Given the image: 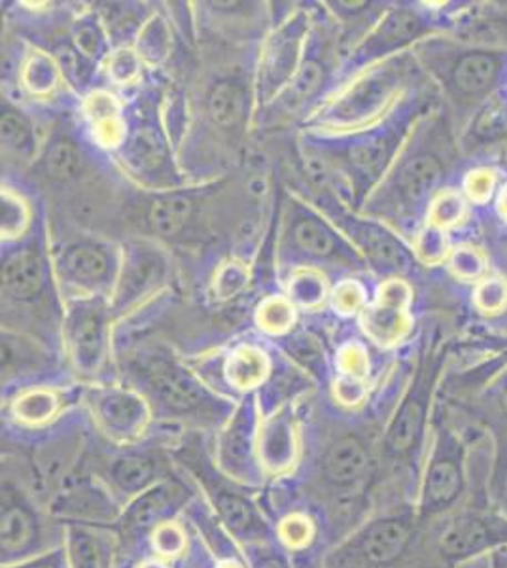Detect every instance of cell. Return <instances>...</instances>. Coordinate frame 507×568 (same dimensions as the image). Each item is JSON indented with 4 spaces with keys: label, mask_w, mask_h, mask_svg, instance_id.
Wrapping results in <instances>:
<instances>
[{
    "label": "cell",
    "mask_w": 507,
    "mask_h": 568,
    "mask_svg": "<svg viewBox=\"0 0 507 568\" xmlns=\"http://www.w3.org/2000/svg\"><path fill=\"white\" fill-rule=\"evenodd\" d=\"M471 447L474 433L466 426L444 419L432 428L415 500L420 524L449 516L468 500L474 479Z\"/></svg>",
    "instance_id": "obj_1"
},
{
    "label": "cell",
    "mask_w": 507,
    "mask_h": 568,
    "mask_svg": "<svg viewBox=\"0 0 507 568\" xmlns=\"http://www.w3.org/2000/svg\"><path fill=\"white\" fill-rule=\"evenodd\" d=\"M428 525L432 546L447 568H460L507 548V516L487 500H466Z\"/></svg>",
    "instance_id": "obj_2"
},
{
    "label": "cell",
    "mask_w": 507,
    "mask_h": 568,
    "mask_svg": "<svg viewBox=\"0 0 507 568\" xmlns=\"http://www.w3.org/2000/svg\"><path fill=\"white\" fill-rule=\"evenodd\" d=\"M318 474L339 500L358 504L379 484V460L369 442L358 434H343L322 453Z\"/></svg>",
    "instance_id": "obj_3"
},
{
    "label": "cell",
    "mask_w": 507,
    "mask_h": 568,
    "mask_svg": "<svg viewBox=\"0 0 507 568\" xmlns=\"http://www.w3.org/2000/svg\"><path fill=\"white\" fill-rule=\"evenodd\" d=\"M48 529L50 524L27 493L10 479L2 481V567L61 546Z\"/></svg>",
    "instance_id": "obj_4"
},
{
    "label": "cell",
    "mask_w": 507,
    "mask_h": 568,
    "mask_svg": "<svg viewBox=\"0 0 507 568\" xmlns=\"http://www.w3.org/2000/svg\"><path fill=\"white\" fill-rule=\"evenodd\" d=\"M150 394L161 412L173 419H195L219 414V398L186 368L168 361H158L146 372Z\"/></svg>",
    "instance_id": "obj_5"
},
{
    "label": "cell",
    "mask_w": 507,
    "mask_h": 568,
    "mask_svg": "<svg viewBox=\"0 0 507 568\" xmlns=\"http://www.w3.org/2000/svg\"><path fill=\"white\" fill-rule=\"evenodd\" d=\"M260 423L251 402H244L220 434L216 457L220 470L239 484H257L264 470L257 459Z\"/></svg>",
    "instance_id": "obj_6"
},
{
    "label": "cell",
    "mask_w": 507,
    "mask_h": 568,
    "mask_svg": "<svg viewBox=\"0 0 507 568\" xmlns=\"http://www.w3.org/2000/svg\"><path fill=\"white\" fill-rule=\"evenodd\" d=\"M91 412L101 433L116 444L141 438L150 423L149 402L128 388H104L91 398Z\"/></svg>",
    "instance_id": "obj_7"
},
{
    "label": "cell",
    "mask_w": 507,
    "mask_h": 568,
    "mask_svg": "<svg viewBox=\"0 0 507 568\" xmlns=\"http://www.w3.org/2000/svg\"><path fill=\"white\" fill-rule=\"evenodd\" d=\"M412 288L409 284L391 278L381 284L377 297L367 305L362 315V328L366 336L379 347H394L409 334L412 328Z\"/></svg>",
    "instance_id": "obj_8"
},
{
    "label": "cell",
    "mask_w": 507,
    "mask_h": 568,
    "mask_svg": "<svg viewBox=\"0 0 507 568\" xmlns=\"http://www.w3.org/2000/svg\"><path fill=\"white\" fill-rule=\"evenodd\" d=\"M118 498L104 484L78 481L53 498L52 514L63 524L110 525L120 521L122 511Z\"/></svg>",
    "instance_id": "obj_9"
},
{
    "label": "cell",
    "mask_w": 507,
    "mask_h": 568,
    "mask_svg": "<svg viewBox=\"0 0 507 568\" xmlns=\"http://www.w3.org/2000/svg\"><path fill=\"white\" fill-rule=\"evenodd\" d=\"M186 504V491L174 481L163 479L149 491L129 500L123 506L120 525L123 532L136 538V536L152 535L155 527L168 524L174 514Z\"/></svg>",
    "instance_id": "obj_10"
},
{
    "label": "cell",
    "mask_w": 507,
    "mask_h": 568,
    "mask_svg": "<svg viewBox=\"0 0 507 568\" xmlns=\"http://www.w3.org/2000/svg\"><path fill=\"white\" fill-rule=\"evenodd\" d=\"M300 455L294 415L288 407L265 417L257 434V459L267 476H286L294 470Z\"/></svg>",
    "instance_id": "obj_11"
},
{
    "label": "cell",
    "mask_w": 507,
    "mask_h": 568,
    "mask_svg": "<svg viewBox=\"0 0 507 568\" xmlns=\"http://www.w3.org/2000/svg\"><path fill=\"white\" fill-rule=\"evenodd\" d=\"M63 546L71 568H114L120 535L109 525L63 524Z\"/></svg>",
    "instance_id": "obj_12"
},
{
    "label": "cell",
    "mask_w": 507,
    "mask_h": 568,
    "mask_svg": "<svg viewBox=\"0 0 507 568\" xmlns=\"http://www.w3.org/2000/svg\"><path fill=\"white\" fill-rule=\"evenodd\" d=\"M163 479L160 463L154 457L139 453L118 455L104 465L103 470V484L123 506Z\"/></svg>",
    "instance_id": "obj_13"
},
{
    "label": "cell",
    "mask_w": 507,
    "mask_h": 568,
    "mask_svg": "<svg viewBox=\"0 0 507 568\" xmlns=\"http://www.w3.org/2000/svg\"><path fill=\"white\" fill-rule=\"evenodd\" d=\"M488 409L481 419L469 423L487 436L493 446V476H490V498L496 506V498L500 495L501 485L507 476V377L496 383L495 390L485 396Z\"/></svg>",
    "instance_id": "obj_14"
},
{
    "label": "cell",
    "mask_w": 507,
    "mask_h": 568,
    "mask_svg": "<svg viewBox=\"0 0 507 568\" xmlns=\"http://www.w3.org/2000/svg\"><path fill=\"white\" fill-rule=\"evenodd\" d=\"M69 345L78 372L93 375L104 361V317L97 307H82L72 313L69 326Z\"/></svg>",
    "instance_id": "obj_15"
},
{
    "label": "cell",
    "mask_w": 507,
    "mask_h": 568,
    "mask_svg": "<svg viewBox=\"0 0 507 568\" xmlns=\"http://www.w3.org/2000/svg\"><path fill=\"white\" fill-rule=\"evenodd\" d=\"M212 498H214L220 519L237 540L246 544V548L256 544L271 542L270 527L249 498L243 497L241 493L220 489V487L212 491Z\"/></svg>",
    "instance_id": "obj_16"
},
{
    "label": "cell",
    "mask_w": 507,
    "mask_h": 568,
    "mask_svg": "<svg viewBox=\"0 0 507 568\" xmlns=\"http://www.w3.org/2000/svg\"><path fill=\"white\" fill-rule=\"evenodd\" d=\"M44 265L37 251H21L7 260L2 267V288L8 296L29 300L40 291Z\"/></svg>",
    "instance_id": "obj_17"
},
{
    "label": "cell",
    "mask_w": 507,
    "mask_h": 568,
    "mask_svg": "<svg viewBox=\"0 0 507 568\" xmlns=\"http://www.w3.org/2000/svg\"><path fill=\"white\" fill-rule=\"evenodd\" d=\"M270 358L264 351L257 349L254 345H241L233 349L225 361L227 383L243 393L262 387L270 375Z\"/></svg>",
    "instance_id": "obj_18"
},
{
    "label": "cell",
    "mask_w": 507,
    "mask_h": 568,
    "mask_svg": "<svg viewBox=\"0 0 507 568\" xmlns=\"http://www.w3.org/2000/svg\"><path fill=\"white\" fill-rule=\"evenodd\" d=\"M442 165L432 155H418L407 163L398 176V190L407 205H418L436 190Z\"/></svg>",
    "instance_id": "obj_19"
},
{
    "label": "cell",
    "mask_w": 507,
    "mask_h": 568,
    "mask_svg": "<svg viewBox=\"0 0 507 568\" xmlns=\"http://www.w3.org/2000/svg\"><path fill=\"white\" fill-rule=\"evenodd\" d=\"M63 272L78 286L103 283L110 272L109 256L93 245H77L64 252Z\"/></svg>",
    "instance_id": "obj_20"
},
{
    "label": "cell",
    "mask_w": 507,
    "mask_h": 568,
    "mask_svg": "<svg viewBox=\"0 0 507 568\" xmlns=\"http://www.w3.org/2000/svg\"><path fill=\"white\" fill-rule=\"evenodd\" d=\"M63 398L58 390L45 387L27 388L12 402L13 419L27 426H42L58 417Z\"/></svg>",
    "instance_id": "obj_21"
},
{
    "label": "cell",
    "mask_w": 507,
    "mask_h": 568,
    "mask_svg": "<svg viewBox=\"0 0 507 568\" xmlns=\"http://www.w3.org/2000/svg\"><path fill=\"white\" fill-rule=\"evenodd\" d=\"M388 93H391L388 78H367L364 82L354 85L353 90L348 91L347 98L339 101L334 116L345 118V120L372 116L373 112L385 103Z\"/></svg>",
    "instance_id": "obj_22"
},
{
    "label": "cell",
    "mask_w": 507,
    "mask_h": 568,
    "mask_svg": "<svg viewBox=\"0 0 507 568\" xmlns=\"http://www.w3.org/2000/svg\"><path fill=\"white\" fill-rule=\"evenodd\" d=\"M358 245L367 252V256L385 270H405L407 267V254L399 246L398 241L392 240L388 233L372 224H358L353 230Z\"/></svg>",
    "instance_id": "obj_23"
},
{
    "label": "cell",
    "mask_w": 507,
    "mask_h": 568,
    "mask_svg": "<svg viewBox=\"0 0 507 568\" xmlns=\"http://www.w3.org/2000/svg\"><path fill=\"white\" fill-rule=\"evenodd\" d=\"M498 61L490 53H468L455 67L453 82L464 95H481L495 82Z\"/></svg>",
    "instance_id": "obj_24"
},
{
    "label": "cell",
    "mask_w": 507,
    "mask_h": 568,
    "mask_svg": "<svg viewBox=\"0 0 507 568\" xmlns=\"http://www.w3.org/2000/svg\"><path fill=\"white\" fill-rule=\"evenodd\" d=\"M192 211V201L184 195H165L155 200L150 207V227L161 237H173L186 226Z\"/></svg>",
    "instance_id": "obj_25"
},
{
    "label": "cell",
    "mask_w": 507,
    "mask_h": 568,
    "mask_svg": "<svg viewBox=\"0 0 507 568\" xmlns=\"http://www.w3.org/2000/svg\"><path fill=\"white\" fill-rule=\"evenodd\" d=\"M417 16L412 12H392L381 21L372 39L367 40V50L373 53L385 52L386 48L402 44L415 37L418 31Z\"/></svg>",
    "instance_id": "obj_26"
},
{
    "label": "cell",
    "mask_w": 507,
    "mask_h": 568,
    "mask_svg": "<svg viewBox=\"0 0 507 568\" xmlns=\"http://www.w3.org/2000/svg\"><path fill=\"white\" fill-rule=\"evenodd\" d=\"M209 114L220 128H235L244 116V93L237 84L222 82L209 98Z\"/></svg>",
    "instance_id": "obj_27"
},
{
    "label": "cell",
    "mask_w": 507,
    "mask_h": 568,
    "mask_svg": "<svg viewBox=\"0 0 507 568\" xmlns=\"http://www.w3.org/2000/svg\"><path fill=\"white\" fill-rule=\"evenodd\" d=\"M125 144H128L125 146L128 160L136 169L150 171V169L160 168L161 163L165 162L168 149L158 131L150 130V128L135 131Z\"/></svg>",
    "instance_id": "obj_28"
},
{
    "label": "cell",
    "mask_w": 507,
    "mask_h": 568,
    "mask_svg": "<svg viewBox=\"0 0 507 568\" xmlns=\"http://www.w3.org/2000/svg\"><path fill=\"white\" fill-rule=\"evenodd\" d=\"M256 323L270 336H284L296 323V307L290 297H267L257 307Z\"/></svg>",
    "instance_id": "obj_29"
},
{
    "label": "cell",
    "mask_w": 507,
    "mask_h": 568,
    "mask_svg": "<svg viewBox=\"0 0 507 568\" xmlns=\"http://www.w3.org/2000/svg\"><path fill=\"white\" fill-rule=\"evenodd\" d=\"M23 85L31 95H50L59 84V69L53 63L52 58H48L45 53H32L23 65V74H21Z\"/></svg>",
    "instance_id": "obj_30"
},
{
    "label": "cell",
    "mask_w": 507,
    "mask_h": 568,
    "mask_svg": "<svg viewBox=\"0 0 507 568\" xmlns=\"http://www.w3.org/2000/svg\"><path fill=\"white\" fill-rule=\"evenodd\" d=\"M328 297L326 277L315 270H297L290 278V300L292 304L305 310H315Z\"/></svg>",
    "instance_id": "obj_31"
},
{
    "label": "cell",
    "mask_w": 507,
    "mask_h": 568,
    "mask_svg": "<svg viewBox=\"0 0 507 568\" xmlns=\"http://www.w3.org/2000/svg\"><path fill=\"white\" fill-rule=\"evenodd\" d=\"M294 240L302 251L316 258H328L335 252L334 233L318 220H302L294 230Z\"/></svg>",
    "instance_id": "obj_32"
},
{
    "label": "cell",
    "mask_w": 507,
    "mask_h": 568,
    "mask_svg": "<svg viewBox=\"0 0 507 568\" xmlns=\"http://www.w3.org/2000/svg\"><path fill=\"white\" fill-rule=\"evenodd\" d=\"M80 165H82L80 152L71 141H64V139L53 142L52 149L48 150L45 155V173L53 181H72L78 175Z\"/></svg>",
    "instance_id": "obj_33"
},
{
    "label": "cell",
    "mask_w": 507,
    "mask_h": 568,
    "mask_svg": "<svg viewBox=\"0 0 507 568\" xmlns=\"http://www.w3.org/2000/svg\"><path fill=\"white\" fill-rule=\"evenodd\" d=\"M2 240L21 237L31 222V211L21 195L13 194L10 187L2 190Z\"/></svg>",
    "instance_id": "obj_34"
},
{
    "label": "cell",
    "mask_w": 507,
    "mask_h": 568,
    "mask_svg": "<svg viewBox=\"0 0 507 568\" xmlns=\"http://www.w3.org/2000/svg\"><path fill=\"white\" fill-rule=\"evenodd\" d=\"M149 538L154 556L165 561H174L176 557L184 556L187 548L186 532L173 519L155 527Z\"/></svg>",
    "instance_id": "obj_35"
},
{
    "label": "cell",
    "mask_w": 507,
    "mask_h": 568,
    "mask_svg": "<svg viewBox=\"0 0 507 568\" xmlns=\"http://www.w3.org/2000/svg\"><path fill=\"white\" fill-rule=\"evenodd\" d=\"M315 524L305 514H290L288 517H284L276 529V538L290 551H302L307 548L315 540Z\"/></svg>",
    "instance_id": "obj_36"
},
{
    "label": "cell",
    "mask_w": 507,
    "mask_h": 568,
    "mask_svg": "<svg viewBox=\"0 0 507 568\" xmlns=\"http://www.w3.org/2000/svg\"><path fill=\"white\" fill-rule=\"evenodd\" d=\"M249 284V270L241 262H225L220 265L219 272L214 273L212 292L216 300H232L246 288Z\"/></svg>",
    "instance_id": "obj_37"
},
{
    "label": "cell",
    "mask_w": 507,
    "mask_h": 568,
    "mask_svg": "<svg viewBox=\"0 0 507 568\" xmlns=\"http://www.w3.org/2000/svg\"><path fill=\"white\" fill-rule=\"evenodd\" d=\"M464 211H466V205H464L463 197L453 190H445L437 195L436 200L432 201L428 222L432 227L444 232L463 220Z\"/></svg>",
    "instance_id": "obj_38"
},
{
    "label": "cell",
    "mask_w": 507,
    "mask_h": 568,
    "mask_svg": "<svg viewBox=\"0 0 507 568\" xmlns=\"http://www.w3.org/2000/svg\"><path fill=\"white\" fill-rule=\"evenodd\" d=\"M348 160L359 175H377L386 160V142L381 139L359 142L348 152Z\"/></svg>",
    "instance_id": "obj_39"
},
{
    "label": "cell",
    "mask_w": 507,
    "mask_h": 568,
    "mask_svg": "<svg viewBox=\"0 0 507 568\" xmlns=\"http://www.w3.org/2000/svg\"><path fill=\"white\" fill-rule=\"evenodd\" d=\"M294 50H296V40H290V37H284L271 48L270 67H267L271 85H281L290 77L294 78V65H296Z\"/></svg>",
    "instance_id": "obj_40"
},
{
    "label": "cell",
    "mask_w": 507,
    "mask_h": 568,
    "mask_svg": "<svg viewBox=\"0 0 507 568\" xmlns=\"http://www.w3.org/2000/svg\"><path fill=\"white\" fill-rule=\"evenodd\" d=\"M168 27L160 18H155L142 29L141 37H139V55L150 61V63H160V61L168 58Z\"/></svg>",
    "instance_id": "obj_41"
},
{
    "label": "cell",
    "mask_w": 507,
    "mask_h": 568,
    "mask_svg": "<svg viewBox=\"0 0 507 568\" xmlns=\"http://www.w3.org/2000/svg\"><path fill=\"white\" fill-rule=\"evenodd\" d=\"M85 116L90 120L91 130L101 128L104 123L122 120V106L118 99L109 91H95L90 98L85 99Z\"/></svg>",
    "instance_id": "obj_42"
},
{
    "label": "cell",
    "mask_w": 507,
    "mask_h": 568,
    "mask_svg": "<svg viewBox=\"0 0 507 568\" xmlns=\"http://www.w3.org/2000/svg\"><path fill=\"white\" fill-rule=\"evenodd\" d=\"M158 265H160L158 260L135 254L133 258L129 260V265L125 267L123 291L131 292V294L144 291L158 277Z\"/></svg>",
    "instance_id": "obj_43"
},
{
    "label": "cell",
    "mask_w": 507,
    "mask_h": 568,
    "mask_svg": "<svg viewBox=\"0 0 507 568\" xmlns=\"http://www.w3.org/2000/svg\"><path fill=\"white\" fill-rule=\"evenodd\" d=\"M2 142L10 150H29L32 146V130L20 112L8 110L2 114Z\"/></svg>",
    "instance_id": "obj_44"
},
{
    "label": "cell",
    "mask_w": 507,
    "mask_h": 568,
    "mask_svg": "<svg viewBox=\"0 0 507 568\" xmlns=\"http://www.w3.org/2000/svg\"><path fill=\"white\" fill-rule=\"evenodd\" d=\"M337 368L343 377H353L364 382L369 374V356L364 345L348 343L337 355Z\"/></svg>",
    "instance_id": "obj_45"
},
{
    "label": "cell",
    "mask_w": 507,
    "mask_h": 568,
    "mask_svg": "<svg viewBox=\"0 0 507 568\" xmlns=\"http://www.w3.org/2000/svg\"><path fill=\"white\" fill-rule=\"evenodd\" d=\"M332 304L339 315L348 317L358 311H364L366 291L356 281H345V283L337 284V288L332 294Z\"/></svg>",
    "instance_id": "obj_46"
},
{
    "label": "cell",
    "mask_w": 507,
    "mask_h": 568,
    "mask_svg": "<svg viewBox=\"0 0 507 568\" xmlns=\"http://www.w3.org/2000/svg\"><path fill=\"white\" fill-rule=\"evenodd\" d=\"M322 67L315 61H307L305 65L296 72V77L292 78V85H290V93L296 103L305 101V99L313 98L316 91L321 90L322 85Z\"/></svg>",
    "instance_id": "obj_47"
},
{
    "label": "cell",
    "mask_w": 507,
    "mask_h": 568,
    "mask_svg": "<svg viewBox=\"0 0 507 568\" xmlns=\"http://www.w3.org/2000/svg\"><path fill=\"white\" fill-rule=\"evenodd\" d=\"M141 72V55L133 50H118L109 59V77L116 84H131Z\"/></svg>",
    "instance_id": "obj_48"
},
{
    "label": "cell",
    "mask_w": 507,
    "mask_h": 568,
    "mask_svg": "<svg viewBox=\"0 0 507 568\" xmlns=\"http://www.w3.org/2000/svg\"><path fill=\"white\" fill-rule=\"evenodd\" d=\"M450 267H453L456 277L463 278V281H476L485 273V258H483L481 252L476 251V248L460 246V248L453 252Z\"/></svg>",
    "instance_id": "obj_49"
},
{
    "label": "cell",
    "mask_w": 507,
    "mask_h": 568,
    "mask_svg": "<svg viewBox=\"0 0 507 568\" xmlns=\"http://www.w3.org/2000/svg\"><path fill=\"white\" fill-rule=\"evenodd\" d=\"M507 304V284L500 278L483 281L476 291V305L483 313H500Z\"/></svg>",
    "instance_id": "obj_50"
},
{
    "label": "cell",
    "mask_w": 507,
    "mask_h": 568,
    "mask_svg": "<svg viewBox=\"0 0 507 568\" xmlns=\"http://www.w3.org/2000/svg\"><path fill=\"white\" fill-rule=\"evenodd\" d=\"M288 353L303 366H307L311 372H315L322 364V351L316 345L315 339L308 336L292 337L288 343Z\"/></svg>",
    "instance_id": "obj_51"
},
{
    "label": "cell",
    "mask_w": 507,
    "mask_h": 568,
    "mask_svg": "<svg viewBox=\"0 0 507 568\" xmlns=\"http://www.w3.org/2000/svg\"><path fill=\"white\" fill-rule=\"evenodd\" d=\"M249 559L252 568H290L286 556L271 542L249 546Z\"/></svg>",
    "instance_id": "obj_52"
},
{
    "label": "cell",
    "mask_w": 507,
    "mask_h": 568,
    "mask_svg": "<svg viewBox=\"0 0 507 568\" xmlns=\"http://www.w3.org/2000/svg\"><path fill=\"white\" fill-rule=\"evenodd\" d=\"M2 568H71V562H69L63 544H61L58 548L48 549L44 554L29 557V559Z\"/></svg>",
    "instance_id": "obj_53"
},
{
    "label": "cell",
    "mask_w": 507,
    "mask_h": 568,
    "mask_svg": "<svg viewBox=\"0 0 507 568\" xmlns=\"http://www.w3.org/2000/svg\"><path fill=\"white\" fill-rule=\"evenodd\" d=\"M418 256L428 262V264H436L445 256V237L442 230L436 227H428L426 232L420 235L417 245Z\"/></svg>",
    "instance_id": "obj_54"
},
{
    "label": "cell",
    "mask_w": 507,
    "mask_h": 568,
    "mask_svg": "<svg viewBox=\"0 0 507 568\" xmlns=\"http://www.w3.org/2000/svg\"><path fill=\"white\" fill-rule=\"evenodd\" d=\"M367 387L366 383L353 377H343L341 375L337 383H335V398L343 406L356 407L366 400Z\"/></svg>",
    "instance_id": "obj_55"
},
{
    "label": "cell",
    "mask_w": 507,
    "mask_h": 568,
    "mask_svg": "<svg viewBox=\"0 0 507 568\" xmlns=\"http://www.w3.org/2000/svg\"><path fill=\"white\" fill-rule=\"evenodd\" d=\"M493 190H495V175L487 169L474 171L466 179V194L469 195V200L476 201V203L488 201Z\"/></svg>",
    "instance_id": "obj_56"
},
{
    "label": "cell",
    "mask_w": 507,
    "mask_h": 568,
    "mask_svg": "<svg viewBox=\"0 0 507 568\" xmlns=\"http://www.w3.org/2000/svg\"><path fill=\"white\" fill-rule=\"evenodd\" d=\"M507 128V112L500 106H488L477 120V133L485 139L501 135Z\"/></svg>",
    "instance_id": "obj_57"
},
{
    "label": "cell",
    "mask_w": 507,
    "mask_h": 568,
    "mask_svg": "<svg viewBox=\"0 0 507 568\" xmlns=\"http://www.w3.org/2000/svg\"><path fill=\"white\" fill-rule=\"evenodd\" d=\"M488 567L507 568V548L496 549L495 554L488 556Z\"/></svg>",
    "instance_id": "obj_58"
},
{
    "label": "cell",
    "mask_w": 507,
    "mask_h": 568,
    "mask_svg": "<svg viewBox=\"0 0 507 568\" xmlns=\"http://www.w3.org/2000/svg\"><path fill=\"white\" fill-rule=\"evenodd\" d=\"M136 568H173L171 567V561H165V559H160V557H150V559H144V561L139 562Z\"/></svg>",
    "instance_id": "obj_59"
},
{
    "label": "cell",
    "mask_w": 507,
    "mask_h": 568,
    "mask_svg": "<svg viewBox=\"0 0 507 568\" xmlns=\"http://www.w3.org/2000/svg\"><path fill=\"white\" fill-rule=\"evenodd\" d=\"M496 508L501 511V514H506L507 516V476L506 481L501 485L500 495L496 498Z\"/></svg>",
    "instance_id": "obj_60"
},
{
    "label": "cell",
    "mask_w": 507,
    "mask_h": 568,
    "mask_svg": "<svg viewBox=\"0 0 507 568\" xmlns=\"http://www.w3.org/2000/svg\"><path fill=\"white\" fill-rule=\"evenodd\" d=\"M498 209H500L501 216L507 220V187L501 192L500 201H498Z\"/></svg>",
    "instance_id": "obj_61"
},
{
    "label": "cell",
    "mask_w": 507,
    "mask_h": 568,
    "mask_svg": "<svg viewBox=\"0 0 507 568\" xmlns=\"http://www.w3.org/2000/svg\"><path fill=\"white\" fill-rule=\"evenodd\" d=\"M460 568H490L488 567V557H481V559H476V561L468 562V565H464Z\"/></svg>",
    "instance_id": "obj_62"
},
{
    "label": "cell",
    "mask_w": 507,
    "mask_h": 568,
    "mask_svg": "<svg viewBox=\"0 0 507 568\" xmlns=\"http://www.w3.org/2000/svg\"><path fill=\"white\" fill-rule=\"evenodd\" d=\"M216 568H243V567H241V565H239V562L224 561V562H220L219 567H216Z\"/></svg>",
    "instance_id": "obj_63"
}]
</instances>
